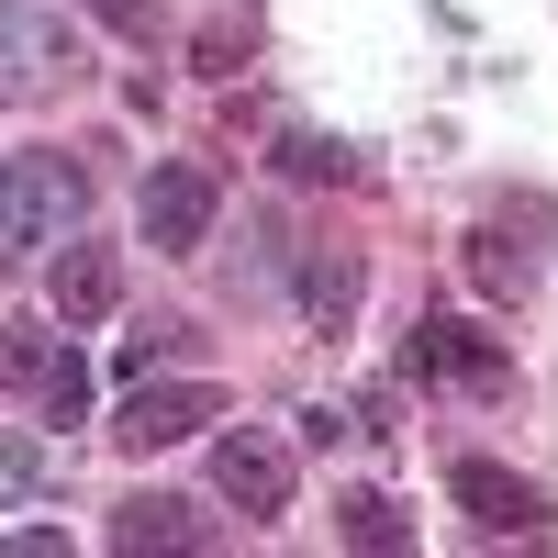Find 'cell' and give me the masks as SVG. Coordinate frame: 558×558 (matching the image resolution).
I'll return each mask as SVG.
<instances>
[{
    "mask_svg": "<svg viewBox=\"0 0 558 558\" xmlns=\"http://www.w3.org/2000/svg\"><path fill=\"white\" fill-rule=\"evenodd\" d=\"M68 223H78V168L68 157H45V146L0 157V268H34Z\"/></svg>",
    "mask_w": 558,
    "mask_h": 558,
    "instance_id": "obj_1",
    "label": "cell"
},
{
    "mask_svg": "<svg viewBox=\"0 0 558 558\" xmlns=\"http://www.w3.org/2000/svg\"><path fill=\"white\" fill-rule=\"evenodd\" d=\"M78 78V34H68V0H0V101L34 112Z\"/></svg>",
    "mask_w": 558,
    "mask_h": 558,
    "instance_id": "obj_2",
    "label": "cell"
},
{
    "mask_svg": "<svg viewBox=\"0 0 558 558\" xmlns=\"http://www.w3.org/2000/svg\"><path fill=\"white\" fill-rule=\"evenodd\" d=\"M202 425H223V391L213 380H134V402L112 413V436L146 458V447H179V436H202Z\"/></svg>",
    "mask_w": 558,
    "mask_h": 558,
    "instance_id": "obj_3",
    "label": "cell"
},
{
    "mask_svg": "<svg viewBox=\"0 0 558 558\" xmlns=\"http://www.w3.org/2000/svg\"><path fill=\"white\" fill-rule=\"evenodd\" d=\"M213 492L223 502H246V525H268V514H291V447H279V436H223L213 447Z\"/></svg>",
    "mask_w": 558,
    "mask_h": 558,
    "instance_id": "obj_4",
    "label": "cell"
},
{
    "mask_svg": "<svg viewBox=\"0 0 558 558\" xmlns=\"http://www.w3.org/2000/svg\"><path fill=\"white\" fill-rule=\"evenodd\" d=\"M213 213H223L213 168H157V179H146V246H157V257H191V246L213 235Z\"/></svg>",
    "mask_w": 558,
    "mask_h": 558,
    "instance_id": "obj_5",
    "label": "cell"
},
{
    "mask_svg": "<svg viewBox=\"0 0 558 558\" xmlns=\"http://www.w3.org/2000/svg\"><path fill=\"white\" fill-rule=\"evenodd\" d=\"M45 302H57V324H68V336H78V324H101V313L123 302V257H112V246H89V235H78V246L57 235V268H45Z\"/></svg>",
    "mask_w": 558,
    "mask_h": 558,
    "instance_id": "obj_6",
    "label": "cell"
},
{
    "mask_svg": "<svg viewBox=\"0 0 558 558\" xmlns=\"http://www.w3.org/2000/svg\"><path fill=\"white\" fill-rule=\"evenodd\" d=\"M458 502H470V525H481V536H536V525H547L536 481L492 470V458H458Z\"/></svg>",
    "mask_w": 558,
    "mask_h": 558,
    "instance_id": "obj_7",
    "label": "cell"
},
{
    "mask_svg": "<svg viewBox=\"0 0 558 558\" xmlns=\"http://www.w3.org/2000/svg\"><path fill=\"white\" fill-rule=\"evenodd\" d=\"M112 547H223V525L179 492H134V502H112Z\"/></svg>",
    "mask_w": 558,
    "mask_h": 558,
    "instance_id": "obj_8",
    "label": "cell"
},
{
    "mask_svg": "<svg viewBox=\"0 0 558 558\" xmlns=\"http://www.w3.org/2000/svg\"><path fill=\"white\" fill-rule=\"evenodd\" d=\"M402 368H413V380H470V391H502V347H481L470 324H413Z\"/></svg>",
    "mask_w": 558,
    "mask_h": 558,
    "instance_id": "obj_9",
    "label": "cell"
},
{
    "mask_svg": "<svg viewBox=\"0 0 558 558\" xmlns=\"http://www.w3.org/2000/svg\"><path fill=\"white\" fill-rule=\"evenodd\" d=\"M357 291H368V279H357V257H347V246H313V268H302V313L324 324V336H347Z\"/></svg>",
    "mask_w": 558,
    "mask_h": 558,
    "instance_id": "obj_10",
    "label": "cell"
},
{
    "mask_svg": "<svg viewBox=\"0 0 558 558\" xmlns=\"http://www.w3.org/2000/svg\"><path fill=\"white\" fill-rule=\"evenodd\" d=\"M336 525H347V547H368V558L413 547V525H402V502H391V492H347V502H336Z\"/></svg>",
    "mask_w": 558,
    "mask_h": 558,
    "instance_id": "obj_11",
    "label": "cell"
},
{
    "mask_svg": "<svg viewBox=\"0 0 558 558\" xmlns=\"http://www.w3.org/2000/svg\"><path fill=\"white\" fill-rule=\"evenodd\" d=\"M57 336H45V324H0V380H12V391H45V380H57Z\"/></svg>",
    "mask_w": 558,
    "mask_h": 558,
    "instance_id": "obj_12",
    "label": "cell"
},
{
    "mask_svg": "<svg viewBox=\"0 0 558 558\" xmlns=\"http://www.w3.org/2000/svg\"><path fill=\"white\" fill-rule=\"evenodd\" d=\"M470 279H481L492 302H525V291H536V268L514 257V235H470Z\"/></svg>",
    "mask_w": 558,
    "mask_h": 558,
    "instance_id": "obj_13",
    "label": "cell"
},
{
    "mask_svg": "<svg viewBox=\"0 0 558 558\" xmlns=\"http://www.w3.org/2000/svg\"><path fill=\"white\" fill-rule=\"evenodd\" d=\"M34 492H45V447L23 425H0V502H34Z\"/></svg>",
    "mask_w": 558,
    "mask_h": 558,
    "instance_id": "obj_14",
    "label": "cell"
},
{
    "mask_svg": "<svg viewBox=\"0 0 558 558\" xmlns=\"http://www.w3.org/2000/svg\"><path fill=\"white\" fill-rule=\"evenodd\" d=\"M279 168H291V179H357V157L324 146V134H291V146H279Z\"/></svg>",
    "mask_w": 558,
    "mask_h": 558,
    "instance_id": "obj_15",
    "label": "cell"
},
{
    "mask_svg": "<svg viewBox=\"0 0 558 558\" xmlns=\"http://www.w3.org/2000/svg\"><path fill=\"white\" fill-rule=\"evenodd\" d=\"M45 413H57V425H78V413H89V368H78V347L57 357V380H45Z\"/></svg>",
    "mask_w": 558,
    "mask_h": 558,
    "instance_id": "obj_16",
    "label": "cell"
},
{
    "mask_svg": "<svg viewBox=\"0 0 558 558\" xmlns=\"http://www.w3.org/2000/svg\"><path fill=\"white\" fill-rule=\"evenodd\" d=\"M89 12H101L112 34H157V0H89Z\"/></svg>",
    "mask_w": 558,
    "mask_h": 558,
    "instance_id": "obj_17",
    "label": "cell"
},
{
    "mask_svg": "<svg viewBox=\"0 0 558 558\" xmlns=\"http://www.w3.org/2000/svg\"><path fill=\"white\" fill-rule=\"evenodd\" d=\"M0 558H68V536L57 525H23V536H0Z\"/></svg>",
    "mask_w": 558,
    "mask_h": 558,
    "instance_id": "obj_18",
    "label": "cell"
}]
</instances>
